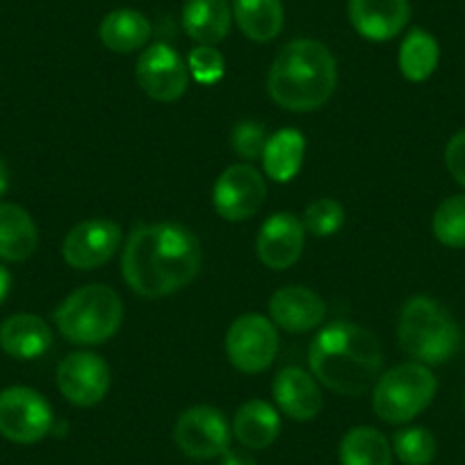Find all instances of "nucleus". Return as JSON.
Returning <instances> with one entry per match:
<instances>
[{
	"label": "nucleus",
	"mask_w": 465,
	"mask_h": 465,
	"mask_svg": "<svg viewBox=\"0 0 465 465\" xmlns=\"http://www.w3.org/2000/svg\"><path fill=\"white\" fill-rule=\"evenodd\" d=\"M201 270V244L181 223L137 226L128 238L122 274L128 288L146 299H160L183 290Z\"/></svg>",
	"instance_id": "nucleus-1"
},
{
	"label": "nucleus",
	"mask_w": 465,
	"mask_h": 465,
	"mask_svg": "<svg viewBox=\"0 0 465 465\" xmlns=\"http://www.w3.org/2000/svg\"><path fill=\"white\" fill-rule=\"evenodd\" d=\"M312 374L338 395L356 397L377 383L383 351L377 335L354 322L324 326L308 349Z\"/></svg>",
	"instance_id": "nucleus-2"
},
{
	"label": "nucleus",
	"mask_w": 465,
	"mask_h": 465,
	"mask_svg": "<svg viewBox=\"0 0 465 465\" xmlns=\"http://www.w3.org/2000/svg\"><path fill=\"white\" fill-rule=\"evenodd\" d=\"M338 66L324 44L294 39L274 57L267 78L272 101L290 112L320 110L333 94Z\"/></svg>",
	"instance_id": "nucleus-3"
},
{
	"label": "nucleus",
	"mask_w": 465,
	"mask_h": 465,
	"mask_svg": "<svg viewBox=\"0 0 465 465\" xmlns=\"http://www.w3.org/2000/svg\"><path fill=\"white\" fill-rule=\"evenodd\" d=\"M397 340L418 363L440 365L447 363L459 349V326L438 302L413 297L400 312Z\"/></svg>",
	"instance_id": "nucleus-4"
},
{
	"label": "nucleus",
	"mask_w": 465,
	"mask_h": 465,
	"mask_svg": "<svg viewBox=\"0 0 465 465\" xmlns=\"http://www.w3.org/2000/svg\"><path fill=\"white\" fill-rule=\"evenodd\" d=\"M57 329L74 344H101L119 331L124 303L107 285H84L57 306Z\"/></svg>",
	"instance_id": "nucleus-5"
},
{
	"label": "nucleus",
	"mask_w": 465,
	"mask_h": 465,
	"mask_svg": "<svg viewBox=\"0 0 465 465\" xmlns=\"http://www.w3.org/2000/svg\"><path fill=\"white\" fill-rule=\"evenodd\" d=\"M436 377L424 363H401L374 383L372 409L383 422L404 424L422 413L436 397Z\"/></svg>",
	"instance_id": "nucleus-6"
},
{
	"label": "nucleus",
	"mask_w": 465,
	"mask_h": 465,
	"mask_svg": "<svg viewBox=\"0 0 465 465\" xmlns=\"http://www.w3.org/2000/svg\"><path fill=\"white\" fill-rule=\"evenodd\" d=\"M53 429L51 404L37 391L12 386L0 392V433L19 445H33Z\"/></svg>",
	"instance_id": "nucleus-7"
},
{
	"label": "nucleus",
	"mask_w": 465,
	"mask_h": 465,
	"mask_svg": "<svg viewBox=\"0 0 465 465\" xmlns=\"http://www.w3.org/2000/svg\"><path fill=\"white\" fill-rule=\"evenodd\" d=\"M279 351V333L262 315H242L232 322L226 333V354L240 372H265Z\"/></svg>",
	"instance_id": "nucleus-8"
},
{
	"label": "nucleus",
	"mask_w": 465,
	"mask_h": 465,
	"mask_svg": "<svg viewBox=\"0 0 465 465\" xmlns=\"http://www.w3.org/2000/svg\"><path fill=\"white\" fill-rule=\"evenodd\" d=\"M173 440L190 459L210 460L228 450L231 427L222 411L213 409V406H192L178 418Z\"/></svg>",
	"instance_id": "nucleus-9"
},
{
	"label": "nucleus",
	"mask_w": 465,
	"mask_h": 465,
	"mask_svg": "<svg viewBox=\"0 0 465 465\" xmlns=\"http://www.w3.org/2000/svg\"><path fill=\"white\" fill-rule=\"evenodd\" d=\"M267 196L265 178L252 164H232L219 176L213 190V205L228 222L252 219Z\"/></svg>",
	"instance_id": "nucleus-10"
},
{
	"label": "nucleus",
	"mask_w": 465,
	"mask_h": 465,
	"mask_svg": "<svg viewBox=\"0 0 465 465\" xmlns=\"http://www.w3.org/2000/svg\"><path fill=\"white\" fill-rule=\"evenodd\" d=\"M135 80L146 96L160 103H173L190 84V69L167 44H153L137 60Z\"/></svg>",
	"instance_id": "nucleus-11"
},
{
	"label": "nucleus",
	"mask_w": 465,
	"mask_h": 465,
	"mask_svg": "<svg viewBox=\"0 0 465 465\" xmlns=\"http://www.w3.org/2000/svg\"><path fill=\"white\" fill-rule=\"evenodd\" d=\"M122 244V228L110 219H87L69 231L62 256L74 270H96L105 265Z\"/></svg>",
	"instance_id": "nucleus-12"
},
{
	"label": "nucleus",
	"mask_w": 465,
	"mask_h": 465,
	"mask_svg": "<svg viewBox=\"0 0 465 465\" xmlns=\"http://www.w3.org/2000/svg\"><path fill=\"white\" fill-rule=\"evenodd\" d=\"M57 388L75 406H96L110 388V368L89 351L69 354L57 368Z\"/></svg>",
	"instance_id": "nucleus-13"
},
{
	"label": "nucleus",
	"mask_w": 465,
	"mask_h": 465,
	"mask_svg": "<svg viewBox=\"0 0 465 465\" xmlns=\"http://www.w3.org/2000/svg\"><path fill=\"white\" fill-rule=\"evenodd\" d=\"M306 244V228L292 213H276L265 219L258 232V256L270 270H288L302 258Z\"/></svg>",
	"instance_id": "nucleus-14"
},
{
	"label": "nucleus",
	"mask_w": 465,
	"mask_h": 465,
	"mask_svg": "<svg viewBox=\"0 0 465 465\" xmlns=\"http://www.w3.org/2000/svg\"><path fill=\"white\" fill-rule=\"evenodd\" d=\"M349 19L361 37L391 42L411 19L409 0H349Z\"/></svg>",
	"instance_id": "nucleus-15"
},
{
	"label": "nucleus",
	"mask_w": 465,
	"mask_h": 465,
	"mask_svg": "<svg viewBox=\"0 0 465 465\" xmlns=\"http://www.w3.org/2000/svg\"><path fill=\"white\" fill-rule=\"evenodd\" d=\"M270 315L281 329L290 331V333H306L324 322L326 303L312 290L290 285V288H281L272 294Z\"/></svg>",
	"instance_id": "nucleus-16"
},
{
	"label": "nucleus",
	"mask_w": 465,
	"mask_h": 465,
	"mask_svg": "<svg viewBox=\"0 0 465 465\" xmlns=\"http://www.w3.org/2000/svg\"><path fill=\"white\" fill-rule=\"evenodd\" d=\"M274 400L279 409L297 422L317 418L324 406L320 386L302 368L281 370L279 377L274 379Z\"/></svg>",
	"instance_id": "nucleus-17"
},
{
	"label": "nucleus",
	"mask_w": 465,
	"mask_h": 465,
	"mask_svg": "<svg viewBox=\"0 0 465 465\" xmlns=\"http://www.w3.org/2000/svg\"><path fill=\"white\" fill-rule=\"evenodd\" d=\"M53 344V331L42 317L21 312L12 315L0 326V349L19 361H33L44 356Z\"/></svg>",
	"instance_id": "nucleus-18"
},
{
	"label": "nucleus",
	"mask_w": 465,
	"mask_h": 465,
	"mask_svg": "<svg viewBox=\"0 0 465 465\" xmlns=\"http://www.w3.org/2000/svg\"><path fill=\"white\" fill-rule=\"evenodd\" d=\"M39 242V232L28 210L16 203H0V261H28Z\"/></svg>",
	"instance_id": "nucleus-19"
},
{
	"label": "nucleus",
	"mask_w": 465,
	"mask_h": 465,
	"mask_svg": "<svg viewBox=\"0 0 465 465\" xmlns=\"http://www.w3.org/2000/svg\"><path fill=\"white\" fill-rule=\"evenodd\" d=\"M232 12L226 0H187L183 7V28L201 46H214L226 39Z\"/></svg>",
	"instance_id": "nucleus-20"
},
{
	"label": "nucleus",
	"mask_w": 465,
	"mask_h": 465,
	"mask_svg": "<svg viewBox=\"0 0 465 465\" xmlns=\"http://www.w3.org/2000/svg\"><path fill=\"white\" fill-rule=\"evenodd\" d=\"M232 433L249 450H265L279 438L281 418L272 404L252 400L240 406L232 418Z\"/></svg>",
	"instance_id": "nucleus-21"
},
{
	"label": "nucleus",
	"mask_w": 465,
	"mask_h": 465,
	"mask_svg": "<svg viewBox=\"0 0 465 465\" xmlns=\"http://www.w3.org/2000/svg\"><path fill=\"white\" fill-rule=\"evenodd\" d=\"M103 46L112 53H133L146 46L151 39V24L142 12L137 10H114L101 21L98 28Z\"/></svg>",
	"instance_id": "nucleus-22"
},
{
	"label": "nucleus",
	"mask_w": 465,
	"mask_h": 465,
	"mask_svg": "<svg viewBox=\"0 0 465 465\" xmlns=\"http://www.w3.org/2000/svg\"><path fill=\"white\" fill-rule=\"evenodd\" d=\"M303 153H306V137L294 128H283L267 140L262 151V167L272 181L288 183L302 169Z\"/></svg>",
	"instance_id": "nucleus-23"
},
{
	"label": "nucleus",
	"mask_w": 465,
	"mask_h": 465,
	"mask_svg": "<svg viewBox=\"0 0 465 465\" xmlns=\"http://www.w3.org/2000/svg\"><path fill=\"white\" fill-rule=\"evenodd\" d=\"M232 15L244 37L265 44L279 37L283 28V5L281 0H235Z\"/></svg>",
	"instance_id": "nucleus-24"
},
{
	"label": "nucleus",
	"mask_w": 465,
	"mask_h": 465,
	"mask_svg": "<svg viewBox=\"0 0 465 465\" xmlns=\"http://www.w3.org/2000/svg\"><path fill=\"white\" fill-rule=\"evenodd\" d=\"M340 465H392V447L377 429L356 427L340 442Z\"/></svg>",
	"instance_id": "nucleus-25"
},
{
	"label": "nucleus",
	"mask_w": 465,
	"mask_h": 465,
	"mask_svg": "<svg viewBox=\"0 0 465 465\" xmlns=\"http://www.w3.org/2000/svg\"><path fill=\"white\" fill-rule=\"evenodd\" d=\"M438 57H440V51L433 35L422 28H413L400 46V69L406 80L422 83L436 71Z\"/></svg>",
	"instance_id": "nucleus-26"
},
{
	"label": "nucleus",
	"mask_w": 465,
	"mask_h": 465,
	"mask_svg": "<svg viewBox=\"0 0 465 465\" xmlns=\"http://www.w3.org/2000/svg\"><path fill=\"white\" fill-rule=\"evenodd\" d=\"M433 235L450 249L465 247V194L450 196L433 214Z\"/></svg>",
	"instance_id": "nucleus-27"
},
{
	"label": "nucleus",
	"mask_w": 465,
	"mask_h": 465,
	"mask_svg": "<svg viewBox=\"0 0 465 465\" xmlns=\"http://www.w3.org/2000/svg\"><path fill=\"white\" fill-rule=\"evenodd\" d=\"M392 451L404 465H429L436 459V438L422 427L401 429L392 436Z\"/></svg>",
	"instance_id": "nucleus-28"
},
{
	"label": "nucleus",
	"mask_w": 465,
	"mask_h": 465,
	"mask_svg": "<svg viewBox=\"0 0 465 465\" xmlns=\"http://www.w3.org/2000/svg\"><path fill=\"white\" fill-rule=\"evenodd\" d=\"M303 228L317 238H329L344 223V208L335 199H317L303 213Z\"/></svg>",
	"instance_id": "nucleus-29"
},
{
	"label": "nucleus",
	"mask_w": 465,
	"mask_h": 465,
	"mask_svg": "<svg viewBox=\"0 0 465 465\" xmlns=\"http://www.w3.org/2000/svg\"><path fill=\"white\" fill-rule=\"evenodd\" d=\"M187 69H190L192 78L201 84H214L222 80L223 69H226V62H223L222 53L214 46H196L190 53V62H187Z\"/></svg>",
	"instance_id": "nucleus-30"
},
{
	"label": "nucleus",
	"mask_w": 465,
	"mask_h": 465,
	"mask_svg": "<svg viewBox=\"0 0 465 465\" xmlns=\"http://www.w3.org/2000/svg\"><path fill=\"white\" fill-rule=\"evenodd\" d=\"M267 140H270V137H267L265 126L258 122H240L231 133L232 151L244 160L262 158Z\"/></svg>",
	"instance_id": "nucleus-31"
},
{
	"label": "nucleus",
	"mask_w": 465,
	"mask_h": 465,
	"mask_svg": "<svg viewBox=\"0 0 465 465\" xmlns=\"http://www.w3.org/2000/svg\"><path fill=\"white\" fill-rule=\"evenodd\" d=\"M445 164L447 169H450L451 178H454L459 185L465 187V131L456 133V135L447 142Z\"/></svg>",
	"instance_id": "nucleus-32"
},
{
	"label": "nucleus",
	"mask_w": 465,
	"mask_h": 465,
	"mask_svg": "<svg viewBox=\"0 0 465 465\" xmlns=\"http://www.w3.org/2000/svg\"><path fill=\"white\" fill-rule=\"evenodd\" d=\"M219 459H222V465H256V460L252 456L240 450H231V447Z\"/></svg>",
	"instance_id": "nucleus-33"
},
{
	"label": "nucleus",
	"mask_w": 465,
	"mask_h": 465,
	"mask_svg": "<svg viewBox=\"0 0 465 465\" xmlns=\"http://www.w3.org/2000/svg\"><path fill=\"white\" fill-rule=\"evenodd\" d=\"M10 288H12V276H10V272H7L5 267L0 265V302H3V299L7 297V292H10Z\"/></svg>",
	"instance_id": "nucleus-34"
},
{
	"label": "nucleus",
	"mask_w": 465,
	"mask_h": 465,
	"mask_svg": "<svg viewBox=\"0 0 465 465\" xmlns=\"http://www.w3.org/2000/svg\"><path fill=\"white\" fill-rule=\"evenodd\" d=\"M7 187H10V172H7V164L0 160V196L5 194Z\"/></svg>",
	"instance_id": "nucleus-35"
}]
</instances>
